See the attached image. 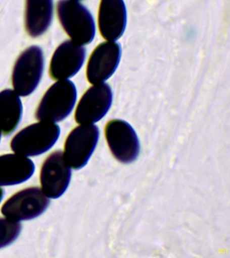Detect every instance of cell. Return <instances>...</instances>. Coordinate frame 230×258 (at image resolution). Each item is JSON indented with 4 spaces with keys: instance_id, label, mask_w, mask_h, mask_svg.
I'll return each mask as SVG.
<instances>
[{
    "instance_id": "cell-8",
    "label": "cell",
    "mask_w": 230,
    "mask_h": 258,
    "mask_svg": "<svg viewBox=\"0 0 230 258\" xmlns=\"http://www.w3.org/2000/svg\"><path fill=\"white\" fill-rule=\"evenodd\" d=\"M71 167L63 152L52 153L44 161L40 173L41 190L49 199H57L67 190L71 179Z\"/></svg>"
},
{
    "instance_id": "cell-5",
    "label": "cell",
    "mask_w": 230,
    "mask_h": 258,
    "mask_svg": "<svg viewBox=\"0 0 230 258\" xmlns=\"http://www.w3.org/2000/svg\"><path fill=\"white\" fill-rule=\"evenodd\" d=\"M49 198L39 187H29L10 198L2 208V213L16 221L35 219L47 210Z\"/></svg>"
},
{
    "instance_id": "cell-2",
    "label": "cell",
    "mask_w": 230,
    "mask_h": 258,
    "mask_svg": "<svg viewBox=\"0 0 230 258\" xmlns=\"http://www.w3.org/2000/svg\"><path fill=\"white\" fill-rule=\"evenodd\" d=\"M60 135V128L56 123L40 121L18 133L11 141V149L25 157L39 156L55 145Z\"/></svg>"
},
{
    "instance_id": "cell-4",
    "label": "cell",
    "mask_w": 230,
    "mask_h": 258,
    "mask_svg": "<svg viewBox=\"0 0 230 258\" xmlns=\"http://www.w3.org/2000/svg\"><path fill=\"white\" fill-rule=\"evenodd\" d=\"M44 56L41 48L31 46L19 56L14 67L12 81L19 96L31 95L39 86L43 76Z\"/></svg>"
},
{
    "instance_id": "cell-9",
    "label": "cell",
    "mask_w": 230,
    "mask_h": 258,
    "mask_svg": "<svg viewBox=\"0 0 230 258\" xmlns=\"http://www.w3.org/2000/svg\"><path fill=\"white\" fill-rule=\"evenodd\" d=\"M112 100V89L108 84L94 85L82 96L76 107V122L86 125L102 120L110 110Z\"/></svg>"
},
{
    "instance_id": "cell-1",
    "label": "cell",
    "mask_w": 230,
    "mask_h": 258,
    "mask_svg": "<svg viewBox=\"0 0 230 258\" xmlns=\"http://www.w3.org/2000/svg\"><path fill=\"white\" fill-rule=\"evenodd\" d=\"M76 99L77 91L74 83L69 80H58L44 94L36 110V118L45 122H60L72 112Z\"/></svg>"
},
{
    "instance_id": "cell-14",
    "label": "cell",
    "mask_w": 230,
    "mask_h": 258,
    "mask_svg": "<svg viewBox=\"0 0 230 258\" xmlns=\"http://www.w3.org/2000/svg\"><path fill=\"white\" fill-rule=\"evenodd\" d=\"M53 0H26L25 28L31 37H39L50 28L53 19Z\"/></svg>"
},
{
    "instance_id": "cell-17",
    "label": "cell",
    "mask_w": 230,
    "mask_h": 258,
    "mask_svg": "<svg viewBox=\"0 0 230 258\" xmlns=\"http://www.w3.org/2000/svg\"><path fill=\"white\" fill-rule=\"evenodd\" d=\"M4 195H5V192H4L3 189L0 187V203L3 201Z\"/></svg>"
},
{
    "instance_id": "cell-10",
    "label": "cell",
    "mask_w": 230,
    "mask_h": 258,
    "mask_svg": "<svg viewBox=\"0 0 230 258\" xmlns=\"http://www.w3.org/2000/svg\"><path fill=\"white\" fill-rule=\"evenodd\" d=\"M122 49L115 41L103 42L92 52L87 67L86 78L93 85L100 84L108 80L118 68Z\"/></svg>"
},
{
    "instance_id": "cell-7",
    "label": "cell",
    "mask_w": 230,
    "mask_h": 258,
    "mask_svg": "<svg viewBox=\"0 0 230 258\" xmlns=\"http://www.w3.org/2000/svg\"><path fill=\"white\" fill-rule=\"evenodd\" d=\"M106 137L112 154L119 161L130 163L136 160L140 143L129 123L119 119L110 121L106 126Z\"/></svg>"
},
{
    "instance_id": "cell-19",
    "label": "cell",
    "mask_w": 230,
    "mask_h": 258,
    "mask_svg": "<svg viewBox=\"0 0 230 258\" xmlns=\"http://www.w3.org/2000/svg\"><path fill=\"white\" fill-rule=\"evenodd\" d=\"M77 1H78V0H77Z\"/></svg>"
},
{
    "instance_id": "cell-16",
    "label": "cell",
    "mask_w": 230,
    "mask_h": 258,
    "mask_svg": "<svg viewBox=\"0 0 230 258\" xmlns=\"http://www.w3.org/2000/svg\"><path fill=\"white\" fill-rule=\"evenodd\" d=\"M21 229L19 222L0 218V249L13 243L19 237Z\"/></svg>"
},
{
    "instance_id": "cell-3",
    "label": "cell",
    "mask_w": 230,
    "mask_h": 258,
    "mask_svg": "<svg viewBox=\"0 0 230 258\" xmlns=\"http://www.w3.org/2000/svg\"><path fill=\"white\" fill-rule=\"evenodd\" d=\"M57 13L60 24L72 41L90 44L96 36V23L89 10L77 0H60Z\"/></svg>"
},
{
    "instance_id": "cell-12",
    "label": "cell",
    "mask_w": 230,
    "mask_h": 258,
    "mask_svg": "<svg viewBox=\"0 0 230 258\" xmlns=\"http://www.w3.org/2000/svg\"><path fill=\"white\" fill-rule=\"evenodd\" d=\"M127 12L123 0H101L98 24L105 39L115 41L123 35L126 29Z\"/></svg>"
},
{
    "instance_id": "cell-18",
    "label": "cell",
    "mask_w": 230,
    "mask_h": 258,
    "mask_svg": "<svg viewBox=\"0 0 230 258\" xmlns=\"http://www.w3.org/2000/svg\"><path fill=\"white\" fill-rule=\"evenodd\" d=\"M2 131L0 130V140H1Z\"/></svg>"
},
{
    "instance_id": "cell-11",
    "label": "cell",
    "mask_w": 230,
    "mask_h": 258,
    "mask_svg": "<svg viewBox=\"0 0 230 258\" xmlns=\"http://www.w3.org/2000/svg\"><path fill=\"white\" fill-rule=\"evenodd\" d=\"M86 57V49L80 44L66 40L55 50L50 66V77L54 80H68L75 76Z\"/></svg>"
},
{
    "instance_id": "cell-13",
    "label": "cell",
    "mask_w": 230,
    "mask_h": 258,
    "mask_svg": "<svg viewBox=\"0 0 230 258\" xmlns=\"http://www.w3.org/2000/svg\"><path fill=\"white\" fill-rule=\"evenodd\" d=\"M35 165L29 157L13 153L0 156V187L21 184L31 178Z\"/></svg>"
},
{
    "instance_id": "cell-6",
    "label": "cell",
    "mask_w": 230,
    "mask_h": 258,
    "mask_svg": "<svg viewBox=\"0 0 230 258\" xmlns=\"http://www.w3.org/2000/svg\"><path fill=\"white\" fill-rule=\"evenodd\" d=\"M100 138L96 125H81L68 135L64 145V158L70 167L80 169L87 164Z\"/></svg>"
},
{
    "instance_id": "cell-15",
    "label": "cell",
    "mask_w": 230,
    "mask_h": 258,
    "mask_svg": "<svg viewBox=\"0 0 230 258\" xmlns=\"http://www.w3.org/2000/svg\"><path fill=\"white\" fill-rule=\"evenodd\" d=\"M23 115V104L15 90L0 92V130L5 135L13 133L19 126Z\"/></svg>"
}]
</instances>
